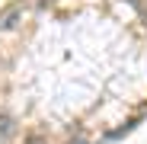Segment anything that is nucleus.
<instances>
[{
    "label": "nucleus",
    "instance_id": "obj_1",
    "mask_svg": "<svg viewBox=\"0 0 147 144\" xmlns=\"http://www.w3.org/2000/svg\"><path fill=\"white\" fill-rule=\"evenodd\" d=\"M10 128H13V122H10V118H0V138H3V135H10Z\"/></svg>",
    "mask_w": 147,
    "mask_h": 144
}]
</instances>
